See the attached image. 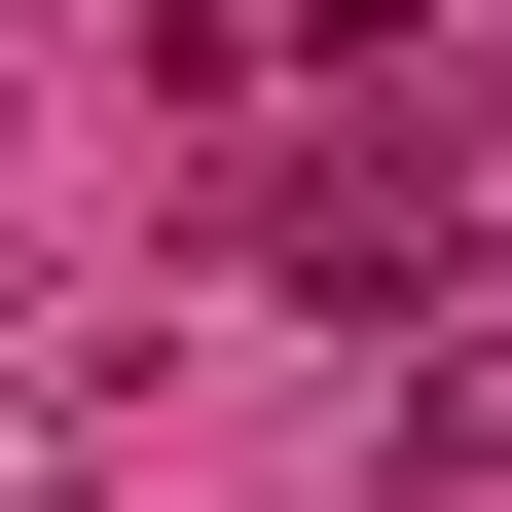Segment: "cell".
I'll return each instance as SVG.
<instances>
[{"instance_id":"6da1fadb","label":"cell","mask_w":512,"mask_h":512,"mask_svg":"<svg viewBox=\"0 0 512 512\" xmlns=\"http://www.w3.org/2000/svg\"><path fill=\"white\" fill-rule=\"evenodd\" d=\"M256 220L330 256V293H403V256H439V147H293V183H256Z\"/></svg>"},{"instance_id":"7a4b0ae2","label":"cell","mask_w":512,"mask_h":512,"mask_svg":"<svg viewBox=\"0 0 512 512\" xmlns=\"http://www.w3.org/2000/svg\"><path fill=\"white\" fill-rule=\"evenodd\" d=\"M403 476H512V330H439V366H403Z\"/></svg>"},{"instance_id":"3957f363","label":"cell","mask_w":512,"mask_h":512,"mask_svg":"<svg viewBox=\"0 0 512 512\" xmlns=\"http://www.w3.org/2000/svg\"><path fill=\"white\" fill-rule=\"evenodd\" d=\"M0 293H37V220H0Z\"/></svg>"}]
</instances>
